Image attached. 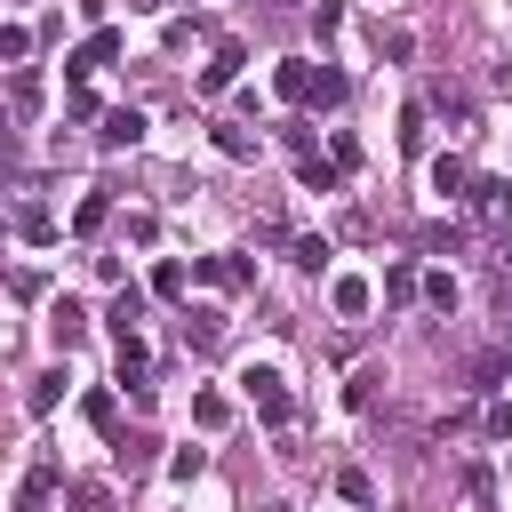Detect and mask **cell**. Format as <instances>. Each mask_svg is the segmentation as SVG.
<instances>
[{"mask_svg":"<svg viewBox=\"0 0 512 512\" xmlns=\"http://www.w3.org/2000/svg\"><path fill=\"white\" fill-rule=\"evenodd\" d=\"M16 232H24V240H56V224H48L40 208H16Z\"/></svg>","mask_w":512,"mask_h":512,"instance_id":"cell-27","label":"cell"},{"mask_svg":"<svg viewBox=\"0 0 512 512\" xmlns=\"http://www.w3.org/2000/svg\"><path fill=\"white\" fill-rule=\"evenodd\" d=\"M8 104H16V112H32V104H40V80H32V72H16V80H8Z\"/></svg>","mask_w":512,"mask_h":512,"instance_id":"cell-25","label":"cell"},{"mask_svg":"<svg viewBox=\"0 0 512 512\" xmlns=\"http://www.w3.org/2000/svg\"><path fill=\"white\" fill-rule=\"evenodd\" d=\"M80 416H88V424H96V432H112V424H120V400H112V392H104V384H96V392H88V400H80Z\"/></svg>","mask_w":512,"mask_h":512,"instance_id":"cell-14","label":"cell"},{"mask_svg":"<svg viewBox=\"0 0 512 512\" xmlns=\"http://www.w3.org/2000/svg\"><path fill=\"white\" fill-rule=\"evenodd\" d=\"M336 488H344V504H368L376 488H368V472H336Z\"/></svg>","mask_w":512,"mask_h":512,"instance_id":"cell-30","label":"cell"},{"mask_svg":"<svg viewBox=\"0 0 512 512\" xmlns=\"http://www.w3.org/2000/svg\"><path fill=\"white\" fill-rule=\"evenodd\" d=\"M48 336H56V344H80V336H88V312H80L72 296H56V312H48Z\"/></svg>","mask_w":512,"mask_h":512,"instance_id":"cell-10","label":"cell"},{"mask_svg":"<svg viewBox=\"0 0 512 512\" xmlns=\"http://www.w3.org/2000/svg\"><path fill=\"white\" fill-rule=\"evenodd\" d=\"M0 56H8V64H24V56H32V32H24V24H8V32H0Z\"/></svg>","mask_w":512,"mask_h":512,"instance_id":"cell-24","label":"cell"},{"mask_svg":"<svg viewBox=\"0 0 512 512\" xmlns=\"http://www.w3.org/2000/svg\"><path fill=\"white\" fill-rule=\"evenodd\" d=\"M296 176H304V192H336V176H344V168H336V160H312V152H304V160H296Z\"/></svg>","mask_w":512,"mask_h":512,"instance_id":"cell-13","label":"cell"},{"mask_svg":"<svg viewBox=\"0 0 512 512\" xmlns=\"http://www.w3.org/2000/svg\"><path fill=\"white\" fill-rule=\"evenodd\" d=\"M368 296H376V288H368L360 272H336V280H328V304H336L344 320H360V312H368Z\"/></svg>","mask_w":512,"mask_h":512,"instance_id":"cell-8","label":"cell"},{"mask_svg":"<svg viewBox=\"0 0 512 512\" xmlns=\"http://www.w3.org/2000/svg\"><path fill=\"white\" fill-rule=\"evenodd\" d=\"M216 152H224V160H256V136H248V128H232V120H224V128H216Z\"/></svg>","mask_w":512,"mask_h":512,"instance_id":"cell-15","label":"cell"},{"mask_svg":"<svg viewBox=\"0 0 512 512\" xmlns=\"http://www.w3.org/2000/svg\"><path fill=\"white\" fill-rule=\"evenodd\" d=\"M488 272H496V288H512V248H496V256H488Z\"/></svg>","mask_w":512,"mask_h":512,"instance_id":"cell-31","label":"cell"},{"mask_svg":"<svg viewBox=\"0 0 512 512\" xmlns=\"http://www.w3.org/2000/svg\"><path fill=\"white\" fill-rule=\"evenodd\" d=\"M48 488H56V464H32L16 480V512H48Z\"/></svg>","mask_w":512,"mask_h":512,"instance_id":"cell-9","label":"cell"},{"mask_svg":"<svg viewBox=\"0 0 512 512\" xmlns=\"http://www.w3.org/2000/svg\"><path fill=\"white\" fill-rule=\"evenodd\" d=\"M296 264H304V272H320V264H328V240H320V232H304V240H296Z\"/></svg>","mask_w":512,"mask_h":512,"instance_id":"cell-28","label":"cell"},{"mask_svg":"<svg viewBox=\"0 0 512 512\" xmlns=\"http://www.w3.org/2000/svg\"><path fill=\"white\" fill-rule=\"evenodd\" d=\"M272 96L296 104V112H320V104H344V72H336V64H312V56H280Z\"/></svg>","mask_w":512,"mask_h":512,"instance_id":"cell-1","label":"cell"},{"mask_svg":"<svg viewBox=\"0 0 512 512\" xmlns=\"http://www.w3.org/2000/svg\"><path fill=\"white\" fill-rule=\"evenodd\" d=\"M104 216H112V192H88V200H80V208H72V232H96V224H104Z\"/></svg>","mask_w":512,"mask_h":512,"instance_id":"cell-17","label":"cell"},{"mask_svg":"<svg viewBox=\"0 0 512 512\" xmlns=\"http://www.w3.org/2000/svg\"><path fill=\"white\" fill-rule=\"evenodd\" d=\"M56 392H64V376H32V392H24V408H32V416H48V408H56Z\"/></svg>","mask_w":512,"mask_h":512,"instance_id":"cell-20","label":"cell"},{"mask_svg":"<svg viewBox=\"0 0 512 512\" xmlns=\"http://www.w3.org/2000/svg\"><path fill=\"white\" fill-rule=\"evenodd\" d=\"M416 288H424V280H416V264H392V272H384V296H392V304H408Z\"/></svg>","mask_w":512,"mask_h":512,"instance_id":"cell-19","label":"cell"},{"mask_svg":"<svg viewBox=\"0 0 512 512\" xmlns=\"http://www.w3.org/2000/svg\"><path fill=\"white\" fill-rule=\"evenodd\" d=\"M240 392H248V408H256L272 432L296 416V400H288V376H280V368H240Z\"/></svg>","mask_w":512,"mask_h":512,"instance_id":"cell-2","label":"cell"},{"mask_svg":"<svg viewBox=\"0 0 512 512\" xmlns=\"http://www.w3.org/2000/svg\"><path fill=\"white\" fill-rule=\"evenodd\" d=\"M432 192H440V200H472V168H464L456 152H440V160H432Z\"/></svg>","mask_w":512,"mask_h":512,"instance_id":"cell-7","label":"cell"},{"mask_svg":"<svg viewBox=\"0 0 512 512\" xmlns=\"http://www.w3.org/2000/svg\"><path fill=\"white\" fill-rule=\"evenodd\" d=\"M344 408H376V368H360V376L344 384Z\"/></svg>","mask_w":512,"mask_h":512,"instance_id":"cell-23","label":"cell"},{"mask_svg":"<svg viewBox=\"0 0 512 512\" xmlns=\"http://www.w3.org/2000/svg\"><path fill=\"white\" fill-rule=\"evenodd\" d=\"M104 320H112V336H136V320H144V296H136V288H120Z\"/></svg>","mask_w":512,"mask_h":512,"instance_id":"cell-11","label":"cell"},{"mask_svg":"<svg viewBox=\"0 0 512 512\" xmlns=\"http://www.w3.org/2000/svg\"><path fill=\"white\" fill-rule=\"evenodd\" d=\"M192 280H208V288H248L256 264H248V256H192Z\"/></svg>","mask_w":512,"mask_h":512,"instance_id":"cell-4","label":"cell"},{"mask_svg":"<svg viewBox=\"0 0 512 512\" xmlns=\"http://www.w3.org/2000/svg\"><path fill=\"white\" fill-rule=\"evenodd\" d=\"M416 144H424V104H408V112H400V152H416Z\"/></svg>","mask_w":512,"mask_h":512,"instance_id":"cell-26","label":"cell"},{"mask_svg":"<svg viewBox=\"0 0 512 512\" xmlns=\"http://www.w3.org/2000/svg\"><path fill=\"white\" fill-rule=\"evenodd\" d=\"M504 200H512V184H504V176H480V184H472V208H480V216H496Z\"/></svg>","mask_w":512,"mask_h":512,"instance_id":"cell-16","label":"cell"},{"mask_svg":"<svg viewBox=\"0 0 512 512\" xmlns=\"http://www.w3.org/2000/svg\"><path fill=\"white\" fill-rule=\"evenodd\" d=\"M192 424H200V432H224V424H232V400H224V392H200V400H192Z\"/></svg>","mask_w":512,"mask_h":512,"instance_id":"cell-12","label":"cell"},{"mask_svg":"<svg viewBox=\"0 0 512 512\" xmlns=\"http://www.w3.org/2000/svg\"><path fill=\"white\" fill-rule=\"evenodd\" d=\"M200 472H208V448H176V456H168V480H176V488L200 480Z\"/></svg>","mask_w":512,"mask_h":512,"instance_id":"cell-18","label":"cell"},{"mask_svg":"<svg viewBox=\"0 0 512 512\" xmlns=\"http://www.w3.org/2000/svg\"><path fill=\"white\" fill-rule=\"evenodd\" d=\"M480 376H512V352H496V360H488V368H480Z\"/></svg>","mask_w":512,"mask_h":512,"instance_id":"cell-32","label":"cell"},{"mask_svg":"<svg viewBox=\"0 0 512 512\" xmlns=\"http://www.w3.org/2000/svg\"><path fill=\"white\" fill-rule=\"evenodd\" d=\"M64 496H72V504H80V512H104V504H112V488H104V480H72V488H64Z\"/></svg>","mask_w":512,"mask_h":512,"instance_id":"cell-21","label":"cell"},{"mask_svg":"<svg viewBox=\"0 0 512 512\" xmlns=\"http://www.w3.org/2000/svg\"><path fill=\"white\" fill-rule=\"evenodd\" d=\"M112 56H120V32H112V24H96V32H88V40L64 56V72H72V80H88V72H104Z\"/></svg>","mask_w":512,"mask_h":512,"instance_id":"cell-3","label":"cell"},{"mask_svg":"<svg viewBox=\"0 0 512 512\" xmlns=\"http://www.w3.org/2000/svg\"><path fill=\"white\" fill-rule=\"evenodd\" d=\"M240 64H248V48H240V40H224V48H216V64H200V96H224V88L240 80Z\"/></svg>","mask_w":512,"mask_h":512,"instance_id":"cell-5","label":"cell"},{"mask_svg":"<svg viewBox=\"0 0 512 512\" xmlns=\"http://www.w3.org/2000/svg\"><path fill=\"white\" fill-rule=\"evenodd\" d=\"M424 296H432V304L448 312V304H456V280H448V272H424Z\"/></svg>","mask_w":512,"mask_h":512,"instance_id":"cell-29","label":"cell"},{"mask_svg":"<svg viewBox=\"0 0 512 512\" xmlns=\"http://www.w3.org/2000/svg\"><path fill=\"white\" fill-rule=\"evenodd\" d=\"M136 136H144V112H136V104H112V112H104V128H96V144H104V152H128Z\"/></svg>","mask_w":512,"mask_h":512,"instance_id":"cell-6","label":"cell"},{"mask_svg":"<svg viewBox=\"0 0 512 512\" xmlns=\"http://www.w3.org/2000/svg\"><path fill=\"white\" fill-rule=\"evenodd\" d=\"M152 296H184V264H176V256L152 264Z\"/></svg>","mask_w":512,"mask_h":512,"instance_id":"cell-22","label":"cell"}]
</instances>
